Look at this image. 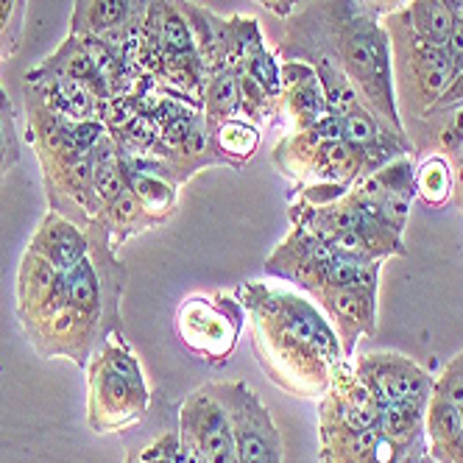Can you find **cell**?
<instances>
[{"mask_svg":"<svg viewBox=\"0 0 463 463\" xmlns=\"http://www.w3.org/2000/svg\"><path fill=\"white\" fill-rule=\"evenodd\" d=\"M285 61L326 59L354 84L360 104L366 107L393 135H405V118L396 104L391 40L372 9L360 0H313L288 17L285 37L277 45Z\"/></svg>","mask_w":463,"mask_h":463,"instance_id":"6da1fadb","label":"cell"},{"mask_svg":"<svg viewBox=\"0 0 463 463\" xmlns=\"http://www.w3.org/2000/svg\"><path fill=\"white\" fill-rule=\"evenodd\" d=\"M235 293L251 324L262 374L296 400H321L346 360L321 307L271 279H246Z\"/></svg>","mask_w":463,"mask_h":463,"instance_id":"7a4b0ae2","label":"cell"},{"mask_svg":"<svg viewBox=\"0 0 463 463\" xmlns=\"http://www.w3.org/2000/svg\"><path fill=\"white\" fill-rule=\"evenodd\" d=\"M87 427L112 436L140 424L151 408V388L140 360L123 338L112 333L87 363Z\"/></svg>","mask_w":463,"mask_h":463,"instance_id":"3957f363","label":"cell"},{"mask_svg":"<svg viewBox=\"0 0 463 463\" xmlns=\"http://www.w3.org/2000/svg\"><path fill=\"white\" fill-rule=\"evenodd\" d=\"M383 25L391 40L396 104L405 101L411 107V120H419L424 112L433 109V104L447 90L455 73V61L444 45L421 40L408 25L402 12L383 17Z\"/></svg>","mask_w":463,"mask_h":463,"instance_id":"277c9868","label":"cell"},{"mask_svg":"<svg viewBox=\"0 0 463 463\" xmlns=\"http://www.w3.org/2000/svg\"><path fill=\"white\" fill-rule=\"evenodd\" d=\"M246 326V310L232 290L190 293L179 302L174 329L179 344L207 363L223 366L238 352Z\"/></svg>","mask_w":463,"mask_h":463,"instance_id":"5b68a950","label":"cell"},{"mask_svg":"<svg viewBox=\"0 0 463 463\" xmlns=\"http://www.w3.org/2000/svg\"><path fill=\"white\" fill-rule=\"evenodd\" d=\"M235 436L238 463H282V436L266 402L246 380L213 383Z\"/></svg>","mask_w":463,"mask_h":463,"instance_id":"8992f818","label":"cell"},{"mask_svg":"<svg viewBox=\"0 0 463 463\" xmlns=\"http://www.w3.org/2000/svg\"><path fill=\"white\" fill-rule=\"evenodd\" d=\"M318 460L321 463H427V441H393L380 427L344 430L318 424Z\"/></svg>","mask_w":463,"mask_h":463,"instance_id":"52a82bcc","label":"cell"},{"mask_svg":"<svg viewBox=\"0 0 463 463\" xmlns=\"http://www.w3.org/2000/svg\"><path fill=\"white\" fill-rule=\"evenodd\" d=\"M179 439L202 455L204 463H238L229 413L213 383L187 393L179 405Z\"/></svg>","mask_w":463,"mask_h":463,"instance_id":"ba28073f","label":"cell"},{"mask_svg":"<svg viewBox=\"0 0 463 463\" xmlns=\"http://www.w3.org/2000/svg\"><path fill=\"white\" fill-rule=\"evenodd\" d=\"M352 366L380 405L427 402L433 393V374L402 352H366Z\"/></svg>","mask_w":463,"mask_h":463,"instance_id":"9c48e42d","label":"cell"},{"mask_svg":"<svg viewBox=\"0 0 463 463\" xmlns=\"http://www.w3.org/2000/svg\"><path fill=\"white\" fill-rule=\"evenodd\" d=\"M335 257L338 251L321 238H316L313 232L302 226H290L285 241L266 260V274L288 279L299 285V290H305L307 296H313L324 288L326 271L335 262Z\"/></svg>","mask_w":463,"mask_h":463,"instance_id":"30bf717a","label":"cell"},{"mask_svg":"<svg viewBox=\"0 0 463 463\" xmlns=\"http://www.w3.org/2000/svg\"><path fill=\"white\" fill-rule=\"evenodd\" d=\"M313 299L338 333L346 360H352L354 346L363 338H374V333H377V290L326 288V290H318Z\"/></svg>","mask_w":463,"mask_h":463,"instance_id":"8fae6325","label":"cell"},{"mask_svg":"<svg viewBox=\"0 0 463 463\" xmlns=\"http://www.w3.org/2000/svg\"><path fill=\"white\" fill-rule=\"evenodd\" d=\"M25 251L37 254L56 271L68 274L90 254V232L84 226L68 221L64 215L48 210L43 215L40 226L34 229V235H31Z\"/></svg>","mask_w":463,"mask_h":463,"instance_id":"7c38bea8","label":"cell"},{"mask_svg":"<svg viewBox=\"0 0 463 463\" xmlns=\"http://www.w3.org/2000/svg\"><path fill=\"white\" fill-rule=\"evenodd\" d=\"M279 101L285 104V115L290 118L293 128H307L321 120L326 112L324 90L316 71L305 61H282V92Z\"/></svg>","mask_w":463,"mask_h":463,"instance_id":"4fadbf2b","label":"cell"},{"mask_svg":"<svg viewBox=\"0 0 463 463\" xmlns=\"http://www.w3.org/2000/svg\"><path fill=\"white\" fill-rule=\"evenodd\" d=\"M154 0H73L71 34L101 37L115 28L143 25Z\"/></svg>","mask_w":463,"mask_h":463,"instance_id":"5bb4252c","label":"cell"},{"mask_svg":"<svg viewBox=\"0 0 463 463\" xmlns=\"http://www.w3.org/2000/svg\"><path fill=\"white\" fill-rule=\"evenodd\" d=\"M37 73H51V76H61V79L79 81V84L90 87L98 98H101V101H109V98H112L107 84H104V79H101V73H98V68L92 64L84 43L79 37H73V34L59 45V51L51 59H45L40 64Z\"/></svg>","mask_w":463,"mask_h":463,"instance_id":"9a60e30c","label":"cell"},{"mask_svg":"<svg viewBox=\"0 0 463 463\" xmlns=\"http://www.w3.org/2000/svg\"><path fill=\"white\" fill-rule=\"evenodd\" d=\"M260 140H262L260 126L246 118H232L218 126H210V151L218 159V165L243 168L257 154Z\"/></svg>","mask_w":463,"mask_h":463,"instance_id":"2e32d148","label":"cell"},{"mask_svg":"<svg viewBox=\"0 0 463 463\" xmlns=\"http://www.w3.org/2000/svg\"><path fill=\"white\" fill-rule=\"evenodd\" d=\"M460 433H463V411L430 393V402L424 411V439H427L430 460L441 458L449 447H455Z\"/></svg>","mask_w":463,"mask_h":463,"instance_id":"e0dca14e","label":"cell"},{"mask_svg":"<svg viewBox=\"0 0 463 463\" xmlns=\"http://www.w3.org/2000/svg\"><path fill=\"white\" fill-rule=\"evenodd\" d=\"M241 76L238 68H223L221 73L207 79L204 98H202V109H204V123L218 126L223 120L241 118Z\"/></svg>","mask_w":463,"mask_h":463,"instance_id":"ac0fdd59","label":"cell"},{"mask_svg":"<svg viewBox=\"0 0 463 463\" xmlns=\"http://www.w3.org/2000/svg\"><path fill=\"white\" fill-rule=\"evenodd\" d=\"M413 190L427 207H444L455 190L452 162L441 154H427L413 171Z\"/></svg>","mask_w":463,"mask_h":463,"instance_id":"d6986e66","label":"cell"},{"mask_svg":"<svg viewBox=\"0 0 463 463\" xmlns=\"http://www.w3.org/2000/svg\"><path fill=\"white\" fill-rule=\"evenodd\" d=\"M402 14L421 40L433 45H447L455 25L449 0H411Z\"/></svg>","mask_w":463,"mask_h":463,"instance_id":"ffe728a7","label":"cell"},{"mask_svg":"<svg viewBox=\"0 0 463 463\" xmlns=\"http://www.w3.org/2000/svg\"><path fill=\"white\" fill-rule=\"evenodd\" d=\"M316 71L318 81H321V90H324V101H326V112L335 115V118H344L349 115L352 109L363 107L360 104V95L354 90V84L335 68V64H329L326 59H310L305 61Z\"/></svg>","mask_w":463,"mask_h":463,"instance_id":"44dd1931","label":"cell"},{"mask_svg":"<svg viewBox=\"0 0 463 463\" xmlns=\"http://www.w3.org/2000/svg\"><path fill=\"white\" fill-rule=\"evenodd\" d=\"M424 118H444L436 123V151L433 154H441L452 162L463 151V104L444 109V112L424 115Z\"/></svg>","mask_w":463,"mask_h":463,"instance_id":"7402d4cb","label":"cell"},{"mask_svg":"<svg viewBox=\"0 0 463 463\" xmlns=\"http://www.w3.org/2000/svg\"><path fill=\"white\" fill-rule=\"evenodd\" d=\"M20 159V146H17V131H14V118H12V104L0 90V179H4Z\"/></svg>","mask_w":463,"mask_h":463,"instance_id":"603a6c76","label":"cell"},{"mask_svg":"<svg viewBox=\"0 0 463 463\" xmlns=\"http://www.w3.org/2000/svg\"><path fill=\"white\" fill-rule=\"evenodd\" d=\"M433 396L447 400L458 411H463V352L447 363L439 377H433Z\"/></svg>","mask_w":463,"mask_h":463,"instance_id":"cb8c5ba5","label":"cell"},{"mask_svg":"<svg viewBox=\"0 0 463 463\" xmlns=\"http://www.w3.org/2000/svg\"><path fill=\"white\" fill-rule=\"evenodd\" d=\"M25 0H0V56H12L20 40V17Z\"/></svg>","mask_w":463,"mask_h":463,"instance_id":"d4e9b609","label":"cell"},{"mask_svg":"<svg viewBox=\"0 0 463 463\" xmlns=\"http://www.w3.org/2000/svg\"><path fill=\"white\" fill-rule=\"evenodd\" d=\"M458 104H463V61L455 68V73H452V79H449L447 90L441 92V98L433 104V109L424 112V115L444 112V109H452V107H458ZM424 115H421V118H424Z\"/></svg>","mask_w":463,"mask_h":463,"instance_id":"484cf974","label":"cell"},{"mask_svg":"<svg viewBox=\"0 0 463 463\" xmlns=\"http://www.w3.org/2000/svg\"><path fill=\"white\" fill-rule=\"evenodd\" d=\"M254 4L262 6V9H269L271 14H277L282 20H288V17L296 14V6H299V0H254Z\"/></svg>","mask_w":463,"mask_h":463,"instance_id":"4316f807","label":"cell"},{"mask_svg":"<svg viewBox=\"0 0 463 463\" xmlns=\"http://www.w3.org/2000/svg\"><path fill=\"white\" fill-rule=\"evenodd\" d=\"M452 176H455V190H452V195L458 198L460 213H463V151L452 159Z\"/></svg>","mask_w":463,"mask_h":463,"instance_id":"83f0119b","label":"cell"},{"mask_svg":"<svg viewBox=\"0 0 463 463\" xmlns=\"http://www.w3.org/2000/svg\"><path fill=\"white\" fill-rule=\"evenodd\" d=\"M436 463H463V433L455 447H449L441 458H436Z\"/></svg>","mask_w":463,"mask_h":463,"instance_id":"f1b7e54d","label":"cell"},{"mask_svg":"<svg viewBox=\"0 0 463 463\" xmlns=\"http://www.w3.org/2000/svg\"><path fill=\"white\" fill-rule=\"evenodd\" d=\"M427 463H436V460H427Z\"/></svg>","mask_w":463,"mask_h":463,"instance_id":"f546056e","label":"cell"}]
</instances>
